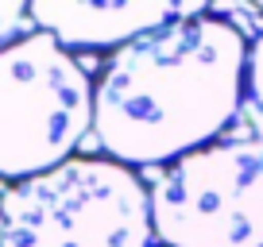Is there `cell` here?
I'll return each mask as SVG.
<instances>
[{
	"label": "cell",
	"instance_id": "obj_1",
	"mask_svg": "<svg viewBox=\"0 0 263 247\" xmlns=\"http://www.w3.org/2000/svg\"><path fill=\"white\" fill-rule=\"evenodd\" d=\"M248 39L213 12L120 47L93 89V147L120 166H171L232 132Z\"/></svg>",
	"mask_w": 263,
	"mask_h": 247
},
{
	"label": "cell",
	"instance_id": "obj_2",
	"mask_svg": "<svg viewBox=\"0 0 263 247\" xmlns=\"http://www.w3.org/2000/svg\"><path fill=\"white\" fill-rule=\"evenodd\" d=\"M151 190L112 158H66L4 190L0 247H155Z\"/></svg>",
	"mask_w": 263,
	"mask_h": 247
},
{
	"label": "cell",
	"instance_id": "obj_3",
	"mask_svg": "<svg viewBox=\"0 0 263 247\" xmlns=\"http://www.w3.org/2000/svg\"><path fill=\"white\" fill-rule=\"evenodd\" d=\"M89 70L47 31L0 50V181L62 166L93 132Z\"/></svg>",
	"mask_w": 263,
	"mask_h": 247
},
{
	"label": "cell",
	"instance_id": "obj_4",
	"mask_svg": "<svg viewBox=\"0 0 263 247\" xmlns=\"http://www.w3.org/2000/svg\"><path fill=\"white\" fill-rule=\"evenodd\" d=\"M159 247H263V143L221 139L147 170Z\"/></svg>",
	"mask_w": 263,
	"mask_h": 247
},
{
	"label": "cell",
	"instance_id": "obj_5",
	"mask_svg": "<svg viewBox=\"0 0 263 247\" xmlns=\"http://www.w3.org/2000/svg\"><path fill=\"white\" fill-rule=\"evenodd\" d=\"M209 12L197 0H143V4H78V0H39L31 4V19L66 50H101L128 47L140 35L159 31L174 19H190Z\"/></svg>",
	"mask_w": 263,
	"mask_h": 247
},
{
	"label": "cell",
	"instance_id": "obj_6",
	"mask_svg": "<svg viewBox=\"0 0 263 247\" xmlns=\"http://www.w3.org/2000/svg\"><path fill=\"white\" fill-rule=\"evenodd\" d=\"M229 139H259L263 143V35L248 47L244 100H240V116L232 123Z\"/></svg>",
	"mask_w": 263,
	"mask_h": 247
},
{
	"label": "cell",
	"instance_id": "obj_7",
	"mask_svg": "<svg viewBox=\"0 0 263 247\" xmlns=\"http://www.w3.org/2000/svg\"><path fill=\"white\" fill-rule=\"evenodd\" d=\"M39 31L31 19V4H20V0H0V50L16 47V43L31 39Z\"/></svg>",
	"mask_w": 263,
	"mask_h": 247
},
{
	"label": "cell",
	"instance_id": "obj_8",
	"mask_svg": "<svg viewBox=\"0 0 263 247\" xmlns=\"http://www.w3.org/2000/svg\"><path fill=\"white\" fill-rule=\"evenodd\" d=\"M0 239H4V193H0Z\"/></svg>",
	"mask_w": 263,
	"mask_h": 247
},
{
	"label": "cell",
	"instance_id": "obj_9",
	"mask_svg": "<svg viewBox=\"0 0 263 247\" xmlns=\"http://www.w3.org/2000/svg\"><path fill=\"white\" fill-rule=\"evenodd\" d=\"M255 8H259V12H263V0H259V4H255Z\"/></svg>",
	"mask_w": 263,
	"mask_h": 247
}]
</instances>
